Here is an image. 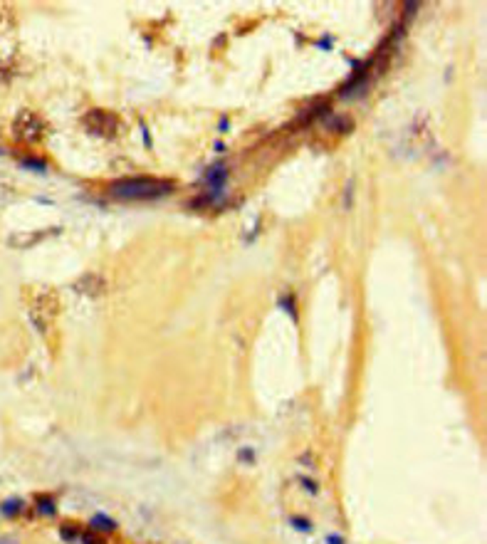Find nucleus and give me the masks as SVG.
<instances>
[{
  "mask_svg": "<svg viewBox=\"0 0 487 544\" xmlns=\"http://www.w3.org/2000/svg\"><path fill=\"white\" fill-rule=\"evenodd\" d=\"M60 534H62V539H67V542H72V544H74V539H79V537H82V534H79L77 530H72V527H70V525H65V527H62V530H60Z\"/></svg>",
  "mask_w": 487,
  "mask_h": 544,
  "instance_id": "7",
  "label": "nucleus"
},
{
  "mask_svg": "<svg viewBox=\"0 0 487 544\" xmlns=\"http://www.w3.org/2000/svg\"><path fill=\"white\" fill-rule=\"evenodd\" d=\"M0 544H18L15 537H0Z\"/></svg>",
  "mask_w": 487,
  "mask_h": 544,
  "instance_id": "9",
  "label": "nucleus"
},
{
  "mask_svg": "<svg viewBox=\"0 0 487 544\" xmlns=\"http://www.w3.org/2000/svg\"><path fill=\"white\" fill-rule=\"evenodd\" d=\"M174 191V181L169 178H151V176H134L121 178L112 186V198L116 200H154L163 198Z\"/></svg>",
  "mask_w": 487,
  "mask_h": 544,
  "instance_id": "1",
  "label": "nucleus"
},
{
  "mask_svg": "<svg viewBox=\"0 0 487 544\" xmlns=\"http://www.w3.org/2000/svg\"><path fill=\"white\" fill-rule=\"evenodd\" d=\"M20 510H23V502H20V500H8V502H3V505H0V512L8 514V517L18 514Z\"/></svg>",
  "mask_w": 487,
  "mask_h": 544,
  "instance_id": "5",
  "label": "nucleus"
},
{
  "mask_svg": "<svg viewBox=\"0 0 487 544\" xmlns=\"http://www.w3.org/2000/svg\"><path fill=\"white\" fill-rule=\"evenodd\" d=\"M92 527H96V530H104V532H112L116 525L109 520V517H104V514H96L94 520H92Z\"/></svg>",
  "mask_w": 487,
  "mask_h": 544,
  "instance_id": "6",
  "label": "nucleus"
},
{
  "mask_svg": "<svg viewBox=\"0 0 487 544\" xmlns=\"http://www.w3.org/2000/svg\"><path fill=\"white\" fill-rule=\"evenodd\" d=\"M74 290L82 292V295H87V297H99V295H104V292H107V282H104L102 275H94V272H90V275H85L82 280H77Z\"/></svg>",
  "mask_w": 487,
  "mask_h": 544,
  "instance_id": "3",
  "label": "nucleus"
},
{
  "mask_svg": "<svg viewBox=\"0 0 487 544\" xmlns=\"http://www.w3.org/2000/svg\"><path fill=\"white\" fill-rule=\"evenodd\" d=\"M220 132H228V119H220Z\"/></svg>",
  "mask_w": 487,
  "mask_h": 544,
  "instance_id": "10",
  "label": "nucleus"
},
{
  "mask_svg": "<svg viewBox=\"0 0 487 544\" xmlns=\"http://www.w3.org/2000/svg\"><path fill=\"white\" fill-rule=\"evenodd\" d=\"M23 166H28L30 171H45V161L40 158H23Z\"/></svg>",
  "mask_w": 487,
  "mask_h": 544,
  "instance_id": "8",
  "label": "nucleus"
},
{
  "mask_svg": "<svg viewBox=\"0 0 487 544\" xmlns=\"http://www.w3.org/2000/svg\"><path fill=\"white\" fill-rule=\"evenodd\" d=\"M32 322L37 324V329L40 332H45L50 324H52V320L57 317V297L52 295V292H40V295L35 297V302H32Z\"/></svg>",
  "mask_w": 487,
  "mask_h": 544,
  "instance_id": "2",
  "label": "nucleus"
},
{
  "mask_svg": "<svg viewBox=\"0 0 487 544\" xmlns=\"http://www.w3.org/2000/svg\"><path fill=\"white\" fill-rule=\"evenodd\" d=\"M225 181H228V166H225V163H216V166H211L208 174H205V183H208V188H213V191H225Z\"/></svg>",
  "mask_w": 487,
  "mask_h": 544,
  "instance_id": "4",
  "label": "nucleus"
}]
</instances>
